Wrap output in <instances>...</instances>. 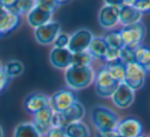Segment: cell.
<instances>
[{
	"instance_id": "obj_17",
	"label": "cell",
	"mask_w": 150,
	"mask_h": 137,
	"mask_svg": "<svg viewBox=\"0 0 150 137\" xmlns=\"http://www.w3.org/2000/svg\"><path fill=\"white\" fill-rule=\"evenodd\" d=\"M52 15L54 14H50L48 11H44V9H40V7L35 6L27 15V23L30 27L35 29V28L42 26L52 21Z\"/></svg>"
},
{
	"instance_id": "obj_11",
	"label": "cell",
	"mask_w": 150,
	"mask_h": 137,
	"mask_svg": "<svg viewBox=\"0 0 150 137\" xmlns=\"http://www.w3.org/2000/svg\"><path fill=\"white\" fill-rule=\"evenodd\" d=\"M54 112L48 106V107L44 108V109L40 110V111L36 112L35 114H33V121H32V123H33L36 130L39 132V134L41 136H45L47 134V132H50V130H52L54 127Z\"/></svg>"
},
{
	"instance_id": "obj_8",
	"label": "cell",
	"mask_w": 150,
	"mask_h": 137,
	"mask_svg": "<svg viewBox=\"0 0 150 137\" xmlns=\"http://www.w3.org/2000/svg\"><path fill=\"white\" fill-rule=\"evenodd\" d=\"M61 33V25L56 21H50L34 29V37L41 46H50Z\"/></svg>"
},
{
	"instance_id": "obj_4",
	"label": "cell",
	"mask_w": 150,
	"mask_h": 137,
	"mask_svg": "<svg viewBox=\"0 0 150 137\" xmlns=\"http://www.w3.org/2000/svg\"><path fill=\"white\" fill-rule=\"evenodd\" d=\"M86 114V109L81 102H75L72 106L68 109L64 110L63 112H54V126L65 128L68 125L75 122L82 121Z\"/></svg>"
},
{
	"instance_id": "obj_20",
	"label": "cell",
	"mask_w": 150,
	"mask_h": 137,
	"mask_svg": "<svg viewBox=\"0 0 150 137\" xmlns=\"http://www.w3.org/2000/svg\"><path fill=\"white\" fill-rule=\"evenodd\" d=\"M107 50H108V44L105 41L104 37L103 36H94L90 46H88V52L95 59H101V60L103 59L104 60Z\"/></svg>"
},
{
	"instance_id": "obj_21",
	"label": "cell",
	"mask_w": 150,
	"mask_h": 137,
	"mask_svg": "<svg viewBox=\"0 0 150 137\" xmlns=\"http://www.w3.org/2000/svg\"><path fill=\"white\" fill-rule=\"evenodd\" d=\"M67 137H91V129L82 121L75 122L64 128Z\"/></svg>"
},
{
	"instance_id": "obj_34",
	"label": "cell",
	"mask_w": 150,
	"mask_h": 137,
	"mask_svg": "<svg viewBox=\"0 0 150 137\" xmlns=\"http://www.w3.org/2000/svg\"><path fill=\"white\" fill-rule=\"evenodd\" d=\"M96 137H122L118 134L116 130L109 131V132H97Z\"/></svg>"
},
{
	"instance_id": "obj_37",
	"label": "cell",
	"mask_w": 150,
	"mask_h": 137,
	"mask_svg": "<svg viewBox=\"0 0 150 137\" xmlns=\"http://www.w3.org/2000/svg\"><path fill=\"white\" fill-rule=\"evenodd\" d=\"M7 11H8V9H7L6 7L3 5V3L0 1V19H1V18H2L3 16L7 13Z\"/></svg>"
},
{
	"instance_id": "obj_23",
	"label": "cell",
	"mask_w": 150,
	"mask_h": 137,
	"mask_svg": "<svg viewBox=\"0 0 150 137\" xmlns=\"http://www.w3.org/2000/svg\"><path fill=\"white\" fill-rule=\"evenodd\" d=\"M13 137H42L32 122H23L17 125L13 130Z\"/></svg>"
},
{
	"instance_id": "obj_16",
	"label": "cell",
	"mask_w": 150,
	"mask_h": 137,
	"mask_svg": "<svg viewBox=\"0 0 150 137\" xmlns=\"http://www.w3.org/2000/svg\"><path fill=\"white\" fill-rule=\"evenodd\" d=\"M143 18V14L132 5L123 4L119 9V24L122 27L140 23Z\"/></svg>"
},
{
	"instance_id": "obj_31",
	"label": "cell",
	"mask_w": 150,
	"mask_h": 137,
	"mask_svg": "<svg viewBox=\"0 0 150 137\" xmlns=\"http://www.w3.org/2000/svg\"><path fill=\"white\" fill-rule=\"evenodd\" d=\"M120 52H121V49L108 46V50H107L106 56H105L104 60L106 62H110V61H114L116 59H119L120 58Z\"/></svg>"
},
{
	"instance_id": "obj_22",
	"label": "cell",
	"mask_w": 150,
	"mask_h": 137,
	"mask_svg": "<svg viewBox=\"0 0 150 137\" xmlns=\"http://www.w3.org/2000/svg\"><path fill=\"white\" fill-rule=\"evenodd\" d=\"M135 62L143 66V68L150 73V48L143 44L135 49Z\"/></svg>"
},
{
	"instance_id": "obj_42",
	"label": "cell",
	"mask_w": 150,
	"mask_h": 137,
	"mask_svg": "<svg viewBox=\"0 0 150 137\" xmlns=\"http://www.w3.org/2000/svg\"><path fill=\"white\" fill-rule=\"evenodd\" d=\"M1 36H2V34H1V32H0V37H1Z\"/></svg>"
},
{
	"instance_id": "obj_6",
	"label": "cell",
	"mask_w": 150,
	"mask_h": 137,
	"mask_svg": "<svg viewBox=\"0 0 150 137\" xmlns=\"http://www.w3.org/2000/svg\"><path fill=\"white\" fill-rule=\"evenodd\" d=\"M123 46L131 49H136L142 44L146 36V28L142 22L136 23L134 25L125 26L119 30Z\"/></svg>"
},
{
	"instance_id": "obj_41",
	"label": "cell",
	"mask_w": 150,
	"mask_h": 137,
	"mask_svg": "<svg viewBox=\"0 0 150 137\" xmlns=\"http://www.w3.org/2000/svg\"><path fill=\"white\" fill-rule=\"evenodd\" d=\"M3 69V64H2V62L0 61V70H2Z\"/></svg>"
},
{
	"instance_id": "obj_30",
	"label": "cell",
	"mask_w": 150,
	"mask_h": 137,
	"mask_svg": "<svg viewBox=\"0 0 150 137\" xmlns=\"http://www.w3.org/2000/svg\"><path fill=\"white\" fill-rule=\"evenodd\" d=\"M120 59L125 64L135 62V49L123 46L120 52Z\"/></svg>"
},
{
	"instance_id": "obj_29",
	"label": "cell",
	"mask_w": 150,
	"mask_h": 137,
	"mask_svg": "<svg viewBox=\"0 0 150 137\" xmlns=\"http://www.w3.org/2000/svg\"><path fill=\"white\" fill-rule=\"evenodd\" d=\"M69 37L70 35L64 32H61L57 38L54 39V44H52V48H59V49H67L69 44Z\"/></svg>"
},
{
	"instance_id": "obj_32",
	"label": "cell",
	"mask_w": 150,
	"mask_h": 137,
	"mask_svg": "<svg viewBox=\"0 0 150 137\" xmlns=\"http://www.w3.org/2000/svg\"><path fill=\"white\" fill-rule=\"evenodd\" d=\"M44 137H67V135L65 133L64 128L54 126L52 130H50V132H47V134Z\"/></svg>"
},
{
	"instance_id": "obj_38",
	"label": "cell",
	"mask_w": 150,
	"mask_h": 137,
	"mask_svg": "<svg viewBox=\"0 0 150 137\" xmlns=\"http://www.w3.org/2000/svg\"><path fill=\"white\" fill-rule=\"evenodd\" d=\"M139 1H142V0H125V4L132 5V6H134V5H135L136 3L139 2Z\"/></svg>"
},
{
	"instance_id": "obj_24",
	"label": "cell",
	"mask_w": 150,
	"mask_h": 137,
	"mask_svg": "<svg viewBox=\"0 0 150 137\" xmlns=\"http://www.w3.org/2000/svg\"><path fill=\"white\" fill-rule=\"evenodd\" d=\"M95 60H96V59H95L88 51L72 53V57H71V66L92 67Z\"/></svg>"
},
{
	"instance_id": "obj_18",
	"label": "cell",
	"mask_w": 150,
	"mask_h": 137,
	"mask_svg": "<svg viewBox=\"0 0 150 137\" xmlns=\"http://www.w3.org/2000/svg\"><path fill=\"white\" fill-rule=\"evenodd\" d=\"M20 24H21V16L8 11L0 19V32L2 36L7 35L15 31L20 26Z\"/></svg>"
},
{
	"instance_id": "obj_15",
	"label": "cell",
	"mask_w": 150,
	"mask_h": 137,
	"mask_svg": "<svg viewBox=\"0 0 150 137\" xmlns=\"http://www.w3.org/2000/svg\"><path fill=\"white\" fill-rule=\"evenodd\" d=\"M72 53L68 49L52 48L50 52V62L54 68L66 70L71 66Z\"/></svg>"
},
{
	"instance_id": "obj_13",
	"label": "cell",
	"mask_w": 150,
	"mask_h": 137,
	"mask_svg": "<svg viewBox=\"0 0 150 137\" xmlns=\"http://www.w3.org/2000/svg\"><path fill=\"white\" fill-rule=\"evenodd\" d=\"M48 106H50V96L40 92H34L29 94L24 100V108L26 109V111L31 114H35L36 112Z\"/></svg>"
},
{
	"instance_id": "obj_36",
	"label": "cell",
	"mask_w": 150,
	"mask_h": 137,
	"mask_svg": "<svg viewBox=\"0 0 150 137\" xmlns=\"http://www.w3.org/2000/svg\"><path fill=\"white\" fill-rule=\"evenodd\" d=\"M0 1L3 3V5H4L7 9L13 7L16 5V3L18 2V0H0Z\"/></svg>"
},
{
	"instance_id": "obj_14",
	"label": "cell",
	"mask_w": 150,
	"mask_h": 137,
	"mask_svg": "<svg viewBox=\"0 0 150 137\" xmlns=\"http://www.w3.org/2000/svg\"><path fill=\"white\" fill-rule=\"evenodd\" d=\"M115 130L122 137H139L143 132V126L138 118L131 116L119 120Z\"/></svg>"
},
{
	"instance_id": "obj_3",
	"label": "cell",
	"mask_w": 150,
	"mask_h": 137,
	"mask_svg": "<svg viewBox=\"0 0 150 137\" xmlns=\"http://www.w3.org/2000/svg\"><path fill=\"white\" fill-rule=\"evenodd\" d=\"M94 83L96 94L99 97L111 98L120 83L113 78L104 66H101L98 70L95 71Z\"/></svg>"
},
{
	"instance_id": "obj_7",
	"label": "cell",
	"mask_w": 150,
	"mask_h": 137,
	"mask_svg": "<svg viewBox=\"0 0 150 137\" xmlns=\"http://www.w3.org/2000/svg\"><path fill=\"white\" fill-rule=\"evenodd\" d=\"M147 71L143 68L137 62H132L127 64V70H125V75L123 83L129 87L134 91L142 89L145 85L146 78H147Z\"/></svg>"
},
{
	"instance_id": "obj_1",
	"label": "cell",
	"mask_w": 150,
	"mask_h": 137,
	"mask_svg": "<svg viewBox=\"0 0 150 137\" xmlns=\"http://www.w3.org/2000/svg\"><path fill=\"white\" fill-rule=\"evenodd\" d=\"M65 83L69 89L79 91L88 88L95 78V71L92 67L70 66L65 70Z\"/></svg>"
},
{
	"instance_id": "obj_19",
	"label": "cell",
	"mask_w": 150,
	"mask_h": 137,
	"mask_svg": "<svg viewBox=\"0 0 150 137\" xmlns=\"http://www.w3.org/2000/svg\"><path fill=\"white\" fill-rule=\"evenodd\" d=\"M104 67L106 68V70L108 71V73L113 78L116 79L119 83H123V79H125V70H127V64H125L120 58L116 59V60H114V61L106 62Z\"/></svg>"
},
{
	"instance_id": "obj_2",
	"label": "cell",
	"mask_w": 150,
	"mask_h": 137,
	"mask_svg": "<svg viewBox=\"0 0 150 137\" xmlns=\"http://www.w3.org/2000/svg\"><path fill=\"white\" fill-rule=\"evenodd\" d=\"M91 121L97 132H109L116 129L119 123V116L110 107L97 105L91 110Z\"/></svg>"
},
{
	"instance_id": "obj_35",
	"label": "cell",
	"mask_w": 150,
	"mask_h": 137,
	"mask_svg": "<svg viewBox=\"0 0 150 137\" xmlns=\"http://www.w3.org/2000/svg\"><path fill=\"white\" fill-rule=\"evenodd\" d=\"M106 5H112V6H119L125 4V0H104Z\"/></svg>"
},
{
	"instance_id": "obj_33",
	"label": "cell",
	"mask_w": 150,
	"mask_h": 137,
	"mask_svg": "<svg viewBox=\"0 0 150 137\" xmlns=\"http://www.w3.org/2000/svg\"><path fill=\"white\" fill-rule=\"evenodd\" d=\"M9 81H11V78L7 76L5 71L3 70V69L2 70H0V93L6 89Z\"/></svg>"
},
{
	"instance_id": "obj_5",
	"label": "cell",
	"mask_w": 150,
	"mask_h": 137,
	"mask_svg": "<svg viewBox=\"0 0 150 137\" xmlns=\"http://www.w3.org/2000/svg\"><path fill=\"white\" fill-rule=\"evenodd\" d=\"M77 101V93L69 88H65L50 96V107L54 112H63Z\"/></svg>"
},
{
	"instance_id": "obj_43",
	"label": "cell",
	"mask_w": 150,
	"mask_h": 137,
	"mask_svg": "<svg viewBox=\"0 0 150 137\" xmlns=\"http://www.w3.org/2000/svg\"><path fill=\"white\" fill-rule=\"evenodd\" d=\"M148 137H150V135H149V136H148Z\"/></svg>"
},
{
	"instance_id": "obj_40",
	"label": "cell",
	"mask_w": 150,
	"mask_h": 137,
	"mask_svg": "<svg viewBox=\"0 0 150 137\" xmlns=\"http://www.w3.org/2000/svg\"><path fill=\"white\" fill-rule=\"evenodd\" d=\"M0 137H4V130L1 127V125H0Z\"/></svg>"
},
{
	"instance_id": "obj_26",
	"label": "cell",
	"mask_w": 150,
	"mask_h": 137,
	"mask_svg": "<svg viewBox=\"0 0 150 137\" xmlns=\"http://www.w3.org/2000/svg\"><path fill=\"white\" fill-rule=\"evenodd\" d=\"M36 6V0H18L16 5L8 11L19 16H27Z\"/></svg>"
},
{
	"instance_id": "obj_39",
	"label": "cell",
	"mask_w": 150,
	"mask_h": 137,
	"mask_svg": "<svg viewBox=\"0 0 150 137\" xmlns=\"http://www.w3.org/2000/svg\"><path fill=\"white\" fill-rule=\"evenodd\" d=\"M56 1L59 3V5H61V4H64V3L69 2V1H70V0H56Z\"/></svg>"
},
{
	"instance_id": "obj_9",
	"label": "cell",
	"mask_w": 150,
	"mask_h": 137,
	"mask_svg": "<svg viewBox=\"0 0 150 137\" xmlns=\"http://www.w3.org/2000/svg\"><path fill=\"white\" fill-rule=\"evenodd\" d=\"M94 38V34L88 28H80L73 32L69 37L68 50L71 53H78L88 51L91 41Z\"/></svg>"
},
{
	"instance_id": "obj_10",
	"label": "cell",
	"mask_w": 150,
	"mask_h": 137,
	"mask_svg": "<svg viewBox=\"0 0 150 137\" xmlns=\"http://www.w3.org/2000/svg\"><path fill=\"white\" fill-rule=\"evenodd\" d=\"M136 92L125 83H120L111 96V101L118 109H127L134 104Z\"/></svg>"
},
{
	"instance_id": "obj_12",
	"label": "cell",
	"mask_w": 150,
	"mask_h": 137,
	"mask_svg": "<svg viewBox=\"0 0 150 137\" xmlns=\"http://www.w3.org/2000/svg\"><path fill=\"white\" fill-rule=\"evenodd\" d=\"M119 6L103 5L98 13V22L102 28L110 30L119 24Z\"/></svg>"
},
{
	"instance_id": "obj_28",
	"label": "cell",
	"mask_w": 150,
	"mask_h": 137,
	"mask_svg": "<svg viewBox=\"0 0 150 137\" xmlns=\"http://www.w3.org/2000/svg\"><path fill=\"white\" fill-rule=\"evenodd\" d=\"M36 6L50 14H54L60 5L56 0H36Z\"/></svg>"
},
{
	"instance_id": "obj_27",
	"label": "cell",
	"mask_w": 150,
	"mask_h": 137,
	"mask_svg": "<svg viewBox=\"0 0 150 137\" xmlns=\"http://www.w3.org/2000/svg\"><path fill=\"white\" fill-rule=\"evenodd\" d=\"M103 37H104L105 41L107 42L108 46H112V48H117V49L123 48V42L122 39H121L119 31H109Z\"/></svg>"
},
{
	"instance_id": "obj_25",
	"label": "cell",
	"mask_w": 150,
	"mask_h": 137,
	"mask_svg": "<svg viewBox=\"0 0 150 137\" xmlns=\"http://www.w3.org/2000/svg\"><path fill=\"white\" fill-rule=\"evenodd\" d=\"M3 70L7 74V76L11 79L16 78V77L21 76L25 71V66L19 60H9L6 64L3 65Z\"/></svg>"
}]
</instances>
